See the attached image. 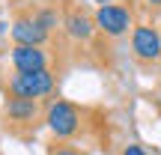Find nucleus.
<instances>
[{
    "instance_id": "39448f33",
    "label": "nucleus",
    "mask_w": 161,
    "mask_h": 155,
    "mask_svg": "<svg viewBox=\"0 0 161 155\" xmlns=\"http://www.w3.org/2000/svg\"><path fill=\"white\" fill-rule=\"evenodd\" d=\"M66 57L69 51H57V42L48 48H36V45H12L6 51V63L12 66V72H45L54 69L60 72L66 66Z\"/></svg>"
},
{
    "instance_id": "7ed1b4c3",
    "label": "nucleus",
    "mask_w": 161,
    "mask_h": 155,
    "mask_svg": "<svg viewBox=\"0 0 161 155\" xmlns=\"http://www.w3.org/2000/svg\"><path fill=\"white\" fill-rule=\"evenodd\" d=\"M45 108L48 102H33V98H3V128L18 140H30L42 125H45Z\"/></svg>"
},
{
    "instance_id": "20e7f679",
    "label": "nucleus",
    "mask_w": 161,
    "mask_h": 155,
    "mask_svg": "<svg viewBox=\"0 0 161 155\" xmlns=\"http://www.w3.org/2000/svg\"><path fill=\"white\" fill-rule=\"evenodd\" d=\"M60 72L45 69V72H12L6 80H0L3 98H33V102H48L54 98Z\"/></svg>"
},
{
    "instance_id": "9b49d317",
    "label": "nucleus",
    "mask_w": 161,
    "mask_h": 155,
    "mask_svg": "<svg viewBox=\"0 0 161 155\" xmlns=\"http://www.w3.org/2000/svg\"><path fill=\"white\" fill-rule=\"evenodd\" d=\"M122 155H161V152H155V149H146L143 143H128L125 149H122Z\"/></svg>"
},
{
    "instance_id": "9d476101",
    "label": "nucleus",
    "mask_w": 161,
    "mask_h": 155,
    "mask_svg": "<svg viewBox=\"0 0 161 155\" xmlns=\"http://www.w3.org/2000/svg\"><path fill=\"white\" fill-rule=\"evenodd\" d=\"M128 3L137 9V15H143V18H155L161 15V0H128Z\"/></svg>"
},
{
    "instance_id": "6e6552de",
    "label": "nucleus",
    "mask_w": 161,
    "mask_h": 155,
    "mask_svg": "<svg viewBox=\"0 0 161 155\" xmlns=\"http://www.w3.org/2000/svg\"><path fill=\"white\" fill-rule=\"evenodd\" d=\"M9 39L12 45H36V48H48L54 42H60V36H51L36 18L30 15H12V27H9Z\"/></svg>"
},
{
    "instance_id": "1a4fd4ad",
    "label": "nucleus",
    "mask_w": 161,
    "mask_h": 155,
    "mask_svg": "<svg viewBox=\"0 0 161 155\" xmlns=\"http://www.w3.org/2000/svg\"><path fill=\"white\" fill-rule=\"evenodd\" d=\"M45 155H84L80 152V143H75V140H57L51 137L45 146Z\"/></svg>"
},
{
    "instance_id": "f03ea898",
    "label": "nucleus",
    "mask_w": 161,
    "mask_h": 155,
    "mask_svg": "<svg viewBox=\"0 0 161 155\" xmlns=\"http://www.w3.org/2000/svg\"><path fill=\"white\" fill-rule=\"evenodd\" d=\"M45 125L57 140H78V137H90L102 122H96V113L80 104L69 102V98H48L45 108Z\"/></svg>"
},
{
    "instance_id": "0eeeda50",
    "label": "nucleus",
    "mask_w": 161,
    "mask_h": 155,
    "mask_svg": "<svg viewBox=\"0 0 161 155\" xmlns=\"http://www.w3.org/2000/svg\"><path fill=\"white\" fill-rule=\"evenodd\" d=\"M131 57L143 66H155L161 60V30L149 21H140L131 30Z\"/></svg>"
},
{
    "instance_id": "f8f14e48",
    "label": "nucleus",
    "mask_w": 161,
    "mask_h": 155,
    "mask_svg": "<svg viewBox=\"0 0 161 155\" xmlns=\"http://www.w3.org/2000/svg\"><path fill=\"white\" fill-rule=\"evenodd\" d=\"M96 6H108V3H116V0H92Z\"/></svg>"
},
{
    "instance_id": "f257e3e1",
    "label": "nucleus",
    "mask_w": 161,
    "mask_h": 155,
    "mask_svg": "<svg viewBox=\"0 0 161 155\" xmlns=\"http://www.w3.org/2000/svg\"><path fill=\"white\" fill-rule=\"evenodd\" d=\"M63 39L69 45V54H86L104 63L108 42L96 27V15L80 0H63Z\"/></svg>"
},
{
    "instance_id": "423d86ee",
    "label": "nucleus",
    "mask_w": 161,
    "mask_h": 155,
    "mask_svg": "<svg viewBox=\"0 0 161 155\" xmlns=\"http://www.w3.org/2000/svg\"><path fill=\"white\" fill-rule=\"evenodd\" d=\"M96 15V27L104 39H122L128 36L134 27H137V9H134L128 0H116V3H108V6H96L92 9Z\"/></svg>"
}]
</instances>
